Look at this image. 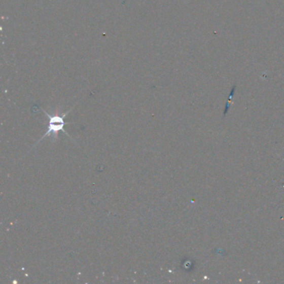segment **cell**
Instances as JSON below:
<instances>
[{
  "label": "cell",
  "mask_w": 284,
  "mask_h": 284,
  "mask_svg": "<svg viewBox=\"0 0 284 284\" xmlns=\"http://www.w3.org/2000/svg\"><path fill=\"white\" fill-rule=\"evenodd\" d=\"M235 89L236 84L235 85H234V86L233 87V89L231 90L230 94H229V97H228V103H227L226 109H225V111H224V115H225V114L228 113V110H229V102H230L231 99H232V98H233V93H234V92H235Z\"/></svg>",
  "instance_id": "7a4b0ae2"
},
{
  "label": "cell",
  "mask_w": 284,
  "mask_h": 284,
  "mask_svg": "<svg viewBox=\"0 0 284 284\" xmlns=\"http://www.w3.org/2000/svg\"><path fill=\"white\" fill-rule=\"evenodd\" d=\"M46 114L47 116L49 117V127H48V130H47L46 133H45V135L43 136L42 138L40 140L44 139L46 136L53 135L57 136L58 134V132L59 131H63V127L65 125V123H64V118H65L66 115L68 114H63V116H59V115H55V116H50L49 114ZM64 133H66L65 131H63ZM68 134V133H67ZM39 141V142H40Z\"/></svg>",
  "instance_id": "6da1fadb"
}]
</instances>
